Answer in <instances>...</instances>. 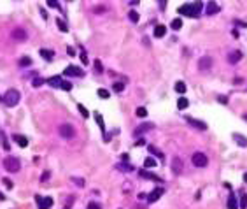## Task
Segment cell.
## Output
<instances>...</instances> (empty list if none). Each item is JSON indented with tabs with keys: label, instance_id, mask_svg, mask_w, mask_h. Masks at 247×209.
<instances>
[{
	"label": "cell",
	"instance_id": "7c38bea8",
	"mask_svg": "<svg viewBox=\"0 0 247 209\" xmlns=\"http://www.w3.org/2000/svg\"><path fill=\"white\" fill-rule=\"evenodd\" d=\"M182 160L179 158V156H174V160H172V172L174 174H181V171H182Z\"/></svg>",
	"mask_w": 247,
	"mask_h": 209
},
{
	"label": "cell",
	"instance_id": "f5cc1de1",
	"mask_svg": "<svg viewBox=\"0 0 247 209\" xmlns=\"http://www.w3.org/2000/svg\"><path fill=\"white\" fill-rule=\"evenodd\" d=\"M0 200H6V195H4L2 192H0Z\"/></svg>",
	"mask_w": 247,
	"mask_h": 209
},
{
	"label": "cell",
	"instance_id": "8d00e7d4",
	"mask_svg": "<svg viewBox=\"0 0 247 209\" xmlns=\"http://www.w3.org/2000/svg\"><path fill=\"white\" fill-rule=\"evenodd\" d=\"M77 109H79V113L82 114V118H88V116H90V113H88V109L84 107V106H81V104H79V106H77Z\"/></svg>",
	"mask_w": 247,
	"mask_h": 209
},
{
	"label": "cell",
	"instance_id": "2e32d148",
	"mask_svg": "<svg viewBox=\"0 0 247 209\" xmlns=\"http://www.w3.org/2000/svg\"><path fill=\"white\" fill-rule=\"evenodd\" d=\"M233 139H235V142L238 146H242V148H247V137L242 134H235L233 135Z\"/></svg>",
	"mask_w": 247,
	"mask_h": 209
},
{
	"label": "cell",
	"instance_id": "277c9868",
	"mask_svg": "<svg viewBox=\"0 0 247 209\" xmlns=\"http://www.w3.org/2000/svg\"><path fill=\"white\" fill-rule=\"evenodd\" d=\"M58 134L63 137V139H74L75 137V128L69 123H63L58 127Z\"/></svg>",
	"mask_w": 247,
	"mask_h": 209
},
{
	"label": "cell",
	"instance_id": "d6986e66",
	"mask_svg": "<svg viewBox=\"0 0 247 209\" xmlns=\"http://www.w3.org/2000/svg\"><path fill=\"white\" fill-rule=\"evenodd\" d=\"M39 54H40V56L46 60V62H51V60L54 58V53H53V51H49V49H40V51H39Z\"/></svg>",
	"mask_w": 247,
	"mask_h": 209
},
{
	"label": "cell",
	"instance_id": "484cf974",
	"mask_svg": "<svg viewBox=\"0 0 247 209\" xmlns=\"http://www.w3.org/2000/svg\"><path fill=\"white\" fill-rule=\"evenodd\" d=\"M188 106H189L188 98H184V97H179V100H177V107H179V109H186Z\"/></svg>",
	"mask_w": 247,
	"mask_h": 209
},
{
	"label": "cell",
	"instance_id": "f546056e",
	"mask_svg": "<svg viewBox=\"0 0 247 209\" xmlns=\"http://www.w3.org/2000/svg\"><path fill=\"white\" fill-rule=\"evenodd\" d=\"M238 209H247V193H244L238 202Z\"/></svg>",
	"mask_w": 247,
	"mask_h": 209
},
{
	"label": "cell",
	"instance_id": "4316f807",
	"mask_svg": "<svg viewBox=\"0 0 247 209\" xmlns=\"http://www.w3.org/2000/svg\"><path fill=\"white\" fill-rule=\"evenodd\" d=\"M56 25H58V28H60V32H69V27H67V23L63 21V20H56Z\"/></svg>",
	"mask_w": 247,
	"mask_h": 209
},
{
	"label": "cell",
	"instance_id": "44dd1931",
	"mask_svg": "<svg viewBox=\"0 0 247 209\" xmlns=\"http://www.w3.org/2000/svg\"><path fill=\"white\" fill-rule=\"evenodd\" d=\"M167 33V27H163V25H158V27L154 28V37H158V39H161L163 35Z\"/></svg>",
	"mask_w": 247,
	"mask_h": 209
},
{
	"label": "cell",
	"instance_id": "11a10c76",
	"mask_svg": "<svg viewBox=\"0 0 247 209\" xmlns=\"http://www.w3.org/2000/svg\"><path fill=\"white\" fill-rule=\"evenodd\" d=\"M0 102H4V97H2V95H0Z\"/></svg>",
	"mask_w": 247,
	"mask_h": 209
},
{
	"label": "cell",
	"instance_id": "bcb514c9",
	"mask_svg": "<svg viewBox=\"0 0 247 209\" xmlns=\"http://www.w3.org/2000/svg\"><path fill=\"white\" fill-rule=\"evenodd\" d=\"M81 62H82V63H84V65L88 63V56H86V54H84V53H81Z\"/></svg>",
	"mask_w": 247,
	"mask_h": 209
},
{
	"label": "cell",
	"instance_id": "5bb4252c",
	"mask_svg": "<svg viewBox=\"0 0 247 209\" xmlns=\"http://www.w3.org/2000/svg\"><path fill=\"white\" fill-rule=\"evenodd\" d=\"M240 60H242V53H240V51H231V53L228 54V62H230L231 65L238 63Z\"/></svg>",
	"mask_w": 247,
	"mask_h": 209
},
{
	"label": "cell",
	"instance_id": "60d3db41",
	"mask_svg": "<svg viewBox=\"0 0 247 209\" xmlns=\"http://www.w3.org/2000/svg\"><path fill=\"white\" fill-rule=\"evenodd\" d=\"M118 169H119V171H126V172H130V171H132V165H128V163H119Z\"/></svg>",
	"mask_w": 247,
	"mask_h": 209
},
{
	"label": "cell",
	"instance_id": "52a82bcc",
	"mask_svg": "<svg viewBox=\"0 0 247 209\" xmlns=\"http://www.w3.org/2000/svg\"><path fill=\"white\" fill-rule=\"evenodd\" d=\"M82 74H84V72H82V69L75 67V65H69V67L63 70V76H69V77H81Z\"/></svg>",
	"mask_w": 247,
	"mask_h": 209
},
{
	"label": "cell",
	"instance_id": "4dcf8cb0",
	"mask_svg": "<svg viewBox=\"0 0 247 209\" xmlns=\"http://www.w3.org/2000/svg\"><path fill=\"white\" fill-rule=\"evenodd\" d=\"M175 91H179V93H184V91H186L184 81H177V83H175Z\"/></svg>",
	"mask_w": 247,
	"mask_h": 209
},
{
	"label": "cell",
	"instance_id": "b9f144b4",
	"mask_svg": "<svg viewBox=\"0 0 247 209\" xmlns=\"http://www.w3.org/2000/svg\"><path fill=\"white\" fill-rule=\"evenodd\" d=\"M72 181H74L77 186H84V185H86V181H84V179H81V177H74Z\"/></svg>",
	"mask_w": 247,
	"mask_h": 209
},
{
	"label": "cell",
	"instance_id": "ffe728a7",
	"mask_svg": "<svg viewBox=\"0 0 247 209\" xmlns=\"http://www.w3.org/2000/svg\"><path fill=\"white\" fill-rule=\"evenodd\" d=\"M226 206H228V209H238V200H237L235 195H230V197H228Z\"/></svg>",
	"mask_w": 247,
	"mask_h": 209
},
{
	"label": "cell",
	"instance_id": "ee69618b",
	"mask_svg": "<svg viewBox=\"0 0 247 209\" xmlns=\"http://www.w3.org/2000/svg\"><path fill=\"white\" fill-rule=\"evenodd\" d=\"M49 176H51V172H49V171H46V172L42 174V177H40V181H48V179H49Z\"/></svg>",
	"mask_w": 247,
	"mask_h": 209
},
{
	"label": "cell",
	"instance_id": "cb8c5ba5",
	"mask_svg": "<svg viewBox=\"0 0 247 209\" xmlns=\"http://www.w3.org/2000/svg\"><path fill=\"white\" fill-rule=\"evenodd\" d=\"M170 27H172V30H181V27H182V20H181V18H175V20H172Z\"/></svg>",
	"mask_w": 247,
	"mask_h": 209
},
{
	"label": "cell",
	"instance_id": "e0dca14e",
	"mask_svg": "<svg viewBox=\"0 0 247 209\" xmlns=\"http://www.w3.org/2000/svg\"><path fill=\"white\" fill-rule=\"evenodd\" d=\"M46 83H48L49 86H53V88H60V86H61V77H60V76H54V77H49Z\"/></svg>",
	"mask_w": 247,
	"mask_h": 209
},
{
	"label": "cell",
	"instance_id": "4fadbf2b",
	"mask_svg": "<svg viewBox=\"0 0 247 209\" xmlns=\"http://www.w3.org/2000/svg\"><path fill=\"white\" fill-rule=\"evenodd\" d=\"M205 11H207V14H209V16H214V14H217V12H219V6H217L216 2H209V4L205 6Z\"/></svg>",
	"mask_w": 247,
	"mask_h": 209
},
{
	"label": "cell",
	"instance_id": "681fc988",
	"mask_svg": "<svg viewBox=\"0 0 247 209\" xmlns=\"http://www.w3.org/2000/svg\"><path fill=\"white\" fill-rule=\"evenodd\" d=\"M67 53H69L70 56H74V54H75V49H74V48H67Z\"/></svg>",
	"mask_w": 247,
	"mask_h": 209
},
{
	"label": "cell",
	"instance_id": "7a4b0ae2",
	"mask_svg": "<svg viewBox=\"0 0 247 209\" xmlns=\"http://www.w3.org/2000/svg\"><path fill=\"white\" fill-rule=\"evenodd\" d=\"M191 162H193L195 167L203 169V167H207V163H209V158H207V155H205V153H202V151H196V153H193V156H191Z\"/></svg>",
	"mask_w": 247,
	"mask_h": 209
},
{
	"label": "cell",
	"instance_id": "6da1fadb",
	"mask_svg": "<svg viewBox=\"0 0 247 209\" xmlns=\"http://www.w3.org/2000/svg\"><path fill=\"white\" fill-rule=\"evenodd\" d=\"M202 2H195V4H184V6L179 7V12L182 16H188V18H195L198 16V12L202 11Z\"/></svg>",
	"mask_w": 247,
	"mask_h": 209
},
{
	"label": "cell",
	"instance_id": "ab89813d",
	"mask_svg": "<svg viewBox=\"0 0 247 209\" xmlns=\"http://www.w3.org/2000/svg\"><path fill=\"white\" fill-rule=\"evenodd\" d=\"M61 90H65V91H70L72 90V85L70 83H67V81H61V86H60Z\"/></svg>",
	"mask_w": 247,
	"mask_h": 209
},
{
	"label": "cell",
	"instance_id": "d4e9b609",
	"mask_svg": "<svg viewBox=\"0 0 247 209\" xmlns=\"http://www.w3.org/2000/svg\"><path fill=\"white\" fill-rule=\"evenodd\" d=\"M144 165H145V169H153V167H156V160L153 156H147L144 160Z\"/></svg>",
	"mask_w": 247,
	"mask_h": 209
},
{
	"label": "cell",
	"instance_id": "7dc6e473",
	"mask_svg": "<svg viewBox=\"0 0 247 209\" xmlns=\"http://www.w3.org/2000/svg\"><path fill=\"white\" fill-rule=\"evenodd\" d=\"M144 144H145L144 139H137V141H135V146H144Z\"/></svg>",
	"mask_w": 247,
	"mask_h": 209
},
{
	"label": "cell",
	"instance_id": "74e56055",
	"mask_svg": "<svg viewBox=\"0 0 247 209\" xmlns=\"http://www.w3.org/2000/svg\"><path fill=\"white\" fill-rule=\"evenodd\" d=\"M44 83H46V81H44L42 77H35V79H33V83H32V85H33V88H39V86H42Z\"/></svg>",
	"mask_w": 247,
	"mask_h": 209
},
{
	"label": "cell",
	"instance_id": "603a6c76",
	"mask_svg": "<svg viewBox=\"0 0 247 209\" xmlns=\"http://www.w3.org/2000/svg\"><path fill=\"white\" fill-rule=\"evenodd\" d=\"M95 120H97V123H98V127H100V130H102V132H103V135H105V123H103L102 114L95 113Z\"/></svg>",
	"mask_w": 247,
	"mask_h": 209
},
{
	"label": "cell",
	"instance_id": "9a60e30c",
	"mask_svg": "<svg viewBox=\"0 0 247 209\" xmlns=\"http://www.w3.org/2000/svg\"><path fill=\"white\" fill-rule=\"evenodd\" d=\"M12 139L16 141V144L19 146V148H27V146H28V139L25 137V135H19V134H18V135H14Z\"/></svg>",
	"mask_w": 247,
	"mask_h": 209
},
{
	"label": "cell",
	"instance_id": "3957f363",
	"mask_svg": "<svg viewBox=\"0 0 247 209\" xmlns=\"http://www.w3.org/2000/svg\"><path fill=\"white\" fill-rule=\"evenodd\" d=\"M4 102H6V106H9V107H14L18 102H19V91L9 90L6 95H4Z\"/></svg>",
	"mask_w": 247,
	"mask_h": 209
},
{
	"label": "cell",
	"instance_id": "83f0119b",
	"mask_svg": "<svg viewBox=\"0 0 247 209\" xmlns=\"http://www.w3.org/2000/svg\"><path fill=\"white\" fill-rule=\"evenodd\" d=\"M151 128H153V125H151V123H144L140 128L135 130V134H144V132H147V130H151Z\"/></svg>",
	"mask_w": 247,
	"mask_h": 209
},
{
	"label": "cell",
	"instance_id": "30bf717a",
	"mask_svg": "<svg viewBox=\"0 0 247 209\" xmlns=\"http://www.w3.org/2000/svg\"><path fill=\"white\" fill-rule=\"evenodd\" d=\"M12 39L14 41H27V30H23L21 27H18L12 30Z\"/></svg>",
	"mask_w": 247,
	"mask_h": 209
},
{
	"label": "cell",
	"instance_id": "7402d4cb",
	"mask_svg": "<svg viewBox=\"0 0 247 209\" xmlns=\"http://www.w3.org/2000/svg\"><path fill=\"white\" fill-rule=\"evenodd\" d=\"M0 141H2V146H4V150L6 151L11 150V146H9V142H7V137H6V134H4V130L2 128H0Z\"/></svg>",
	"mask_w": 247,
	"mask_h": 209
},
{
	"label": "cell",
	"instance_id": "f1b7e54d",
	"mask_svg": "<svg viewBox=\"0 0 247 209\" xmlns=\"http://www.w3.org/2000/svg\"><path fill=\"white\" fill-rule=\"evenodd\" d=\"M149 153H153V155H154V156H158V158H163V153H161V151L158 150L156 146H153V144L149 146Z\"/></svg>",
	"mask_w": 247,
	"mask_h": 209
},
{
	"label": "cell",
	"instance_id": "db71d44e",
	"mask_svg": "<svg viewBox=\"0 0 247 209\" xmlns=\"http://www.w3.org/2000/svg\"><path fill=\"white\" fill-rule=\"evenodd\" d=\"M244 181L247 183V172H245V174H244Z\"/></svg>",
	"mask_w": 247,
	"mask_h": 209
},
{
	"label": "cell",
	"instance_id": "f35d334b",
	"mask_svg": "<svg viewBox=\"0 0 247 209\" xmlns=\"http://www.w3.org/2000/svg\"><path fill=\"white\" fill-rule=\"evenodd\" d=\"M137 116L145 118V116H147V109H145V107H137Z\"/></svg>",
	"mask_w": 247,
	"mask_h": 209
},
{
	"label": "cell",
	"instance_id": "e575fe53",
	"mask_svg": "<svg viewBox=\"0 0 247 209\" xmlns=\"http://www.w3.org/2000/svg\"><path fill=\"white\" fill-rule=\"evenodd\" d=\"M19 65H21V67H28V65H32V58H28V56H23V58L19 60Z\"/></svg>",
	"mask_w": 247,
	"mask_h": 209
},
{
	"label": "cell",
	"instance_id": "c3c4849f",
	"mask_svg": "<svg viewBox=\"0 0 247 209\" xmlns=\"http://www.w3.org/2000/svg\"><path fill=\"white\" fill-rule=\"evenodd\" d=\"M4 185H6L7 188H12V183H11V179H7V177L4 179Z\"/></svg>",
	"mask_w": 247,
	"mask_h": 209
},
{
	"label": "cell",
	"instance_id": "7bdbcfd3",
	"mask_svg": "<svg viewBox=\"0 0 247 209\" xmlns=\"http://www.w3.org/2000/svg\"><path fill=\"white\" fill-rule=\"evenodd\" d=\"M88 209H102V206L97 204V202H90L88 204Z\"/></svg>",
	"mask_w": 247,
	"mask_h": 209
},
{
	"label": "cell",
	"instance_id": "d6a6232c",
	"mask_svg": "<svg viewBox=\"0 0 247 209\" xmlns=\"http://www.w3.org/2000/svg\"><path fill=\"white\" fill-rule=\"evenodd\" d=\"M112 90L116 91V93L123 91V90H124V83H119V81H118V83H114V85H112Z\"/></svg>",
	"mask_w": 247,
	"mask_h": 209
},
{
	"label": "cell",
	"instance_id": "d590c367",
	"mask_svg": "<svg viewBox=\"0 0 247 209\" xmlns=\"http://www.w3.org/2000/svg\"><path fill=\"white\" fill-rule=\"evenodd\" d=\"M95 72H97V74H102V72H103L102 62H100V60H95Z\"/></svg>",
	"mask_w": 247,
	"mask_h": 209
},
{
	"label": "cell",
	"instance_id": "5b68a950",
	"mask_svg": "<svg viewBox=\"0 0 247 209\" xmlns=\"http://www.w3.org/2000/svg\"><path fill=\"white\" fill-rule=\"evenodd\" d=\"M4 167H6L9 172H18L19 167H21V163H19V160L14 158V156H7L6 160H4Z\"/></svg>",
	"mask_w": 247,
	"mask_h": 209
},
{
	"label": "cell",
	"instance_id": "1f68e13d",
	"mask_svg": "<svg viewBox=\"0 0 247 209\" xmlns=\"http://www.w3.org/2000/svg\"><path fill=\"white\" fill-rule=\"evenodd\" d=\"M97 93H98V97H100V98H103V100H105V98H109V97H111V93H109V91L105 90V88H100V90H98Z\"/></svg>",
	"mask_w": 247,
	"mask_h": 209
},
{
	"label": "cell",
	"instance_id": "f907efd6",
	"mask_svg": "<svg viewBox=\"0 0 247 209\" xmlns=\"http://www.w3.org/2000/svg\"><path fill=\"white\" fill-rule=\"evenodd\" d=\"M235 25H240V27L247 28V23H244V21H238V20H235Z\"/></svg>",
	"mask_w": 247,
	"mask_h": 209
},
{
	"label": "cell",
	"instance_id": "f6af8a7d",
	"mask_svg": "<svg viewBox=\"0 0 247 209\" xmlns=\"http://www.w3.org/2000/svg\"><path fill=\"white\" fill-rule=\"evenodd\" d=\"M48 6H49V7H54V9H56V7H60V4H58V2H54V0H49Z\"/></svg>",
	"mask_w": 247,
	"mask_h": 209
},
{
	"label": "cell",
	"instance_id": "ba28073f",
	"mask_svg": "<svg viewBox=\"0 0 247 209\" xmlns=\"http://www.w3.org/2000/svg\"><path fill=\"white\" fill-rule=\"evenodd\" d=\"M35 200H37V204H39V209H51V206H53V198L51 197L35 195Z\"/></svg>",
	"mask_w": 247,
	"mask_h": 209
},
{
	"label": "cell",
	"instance_id": "9c48e42d",
	"mask_svg": "<svg viewBox=\"0 0 247 209\" xmlns=\"http://www.w3.org/2000/svg\"><path fill=\"white\" fill-rule=\"evenodd\" d=\"M186 121L191 123V127H195V128H198V130H207V123H205V121L195 120V118H191V116H186Z\"/></svg>",
	"mask_w": 247,
	"mask_h": 209
},
{
	"label": "cell",
	"instance_id": "8992f818",
	"mask_svg": "<svg viewBox=\"0 0 247 209\" xmlns=\"http://www.w3.org/2000/svg\"><path fill=\"white\" fill-rule=\"evenodd\" d=\"M198 69L202 70V72H207V70L212 69V58H210L209 54H205V56H202V58L198 60Z\"/></svg>",
	"mask_w": 247,
	"mask_h": 209
},
{
	"label": "cell",
	"instance_id": "836d02e7",
	"mask_svg": "<svg viewBox=\"0 0 247 209\" xmlns=\"http://www.w3.org/2000/svg\"><path fill=\"white\" fill-rule=\"evenodd\" d=\"M128 18H130V21H132V23H139V12H135V11H130Z\"/></svg>",
	"mask_w": 247,
	"mask_h": 209
},
{
	"label": "cell",
	"instance_id": "ac0fdd59",
	"mask_svg": "<svg viewBox=\"0 0 247 209\" xmlns=\"http://www.w3.org/2000/svg\"><path fill=\"white\" fill-rule=\"evenodd\" d=\"M139 176L147 177V179H153V181H161L160 176H156V174H153V172H147V171H139Z\"/></svg>",
	"mask_w": 247,
	"mask_h": 209
},
{
	"label": "cell",
	"instance_id": "8fae6325",
	"mask_svg": "<svg viewBox=\"0 0 247 209\" xmlns=\"http://www.w3.org/2000/svg\"><path fill=\"white\" fill-rule=\"evenodd\" d=\"M163 193H165V190H163V188H156V190H153V192L147 195V202H151V204L156 202V200H158V198H160Z\"/></svg>",
	"mask_w": 247,
	"mask_h": 209
},
{
	"label": "cell",
	"instance_id": "816d5d0a",
	"mask_svg": "<svg viewBox=\"0 0 247 209\" xmlns=\"http://www.w3.org/2000/svg\"><path fill=\"white\" fill-rule=\"evenodd\" d=\"M217 100H219L221 104H228V98H226V97H219V98H217Z\"/></svg>",
	"mask_w": 247,
	"mask_h": 209
}]
</instances>
